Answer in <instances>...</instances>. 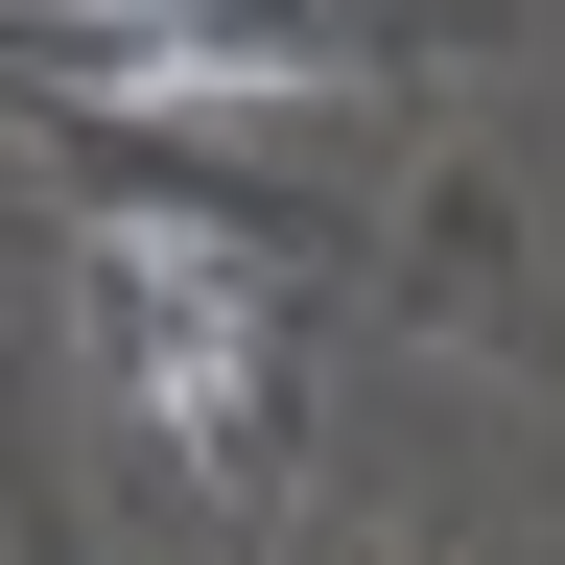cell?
<instances>
[{"label": "cell", "instance_id": "obj_2", "mask_svg": "<svg viewBox=\"0 0 565 565\" xmlns=\"http://www.w3.org/2000/svg\"><path fill=\"white\" fill-rule=\"evenodd\" d=\"M71 71L141 118H212V95H307L330 71V0H71Z\"/></svg>", "mask_w": 565, "mask_h": 565}, {"label": "cell", "instance_id": "obj_1", "mask_svg": "<svg viewBox=\"0 0 565 565\" xmlns=\"http://www.w3.org/2000/svg\"><path fill=\"white\" fill-rule=\"evenodd\" d=\"M71 307H95L118 401L166 424V448H236V424H259V259L212 236V212H95Z\"/></svg>", "mask_w": 565, "mask_h": 565}]
</instances>
